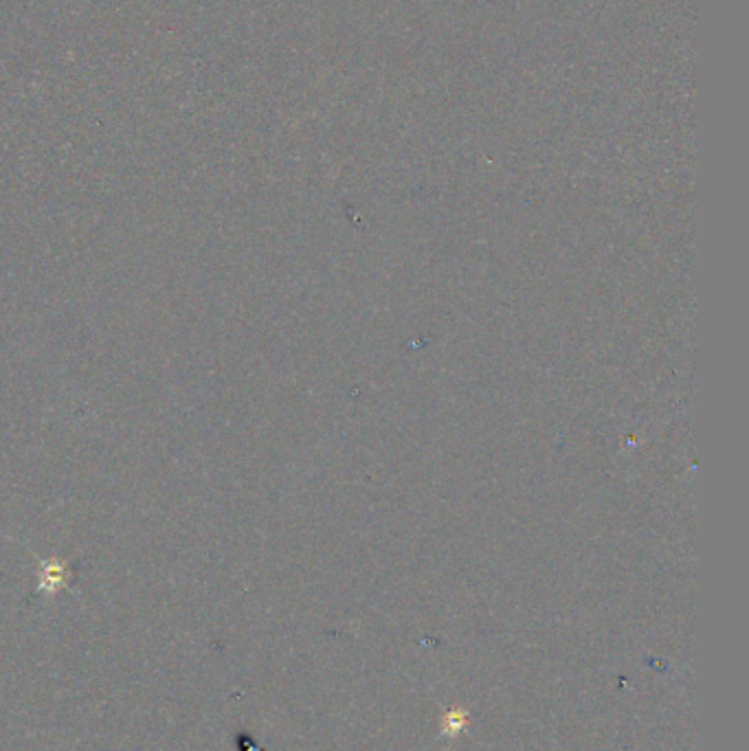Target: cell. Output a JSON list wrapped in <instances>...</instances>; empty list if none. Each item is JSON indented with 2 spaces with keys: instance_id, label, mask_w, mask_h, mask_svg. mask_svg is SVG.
I'll list each match as a JSON object with an SVG mask.
<instances>
[{
  "instance_id": "obj_1",
  "label": "cell",
  "mask_w": 749,
  "mask_h": 751,
  "mask_svg": "<svg viewBox=\"0 0 749 751\" xmlns=\"http://www.w3.org/2000/svg\"><path fill=\"white\" fill-rule=\"evenodd\" d=\"M64 582H66V572H64L62 567H56V564H53V567H48L46 572H44L42 582H40V591L53 593V591H58L60 587H64Z\"/></svg>"
}]
</instances>
